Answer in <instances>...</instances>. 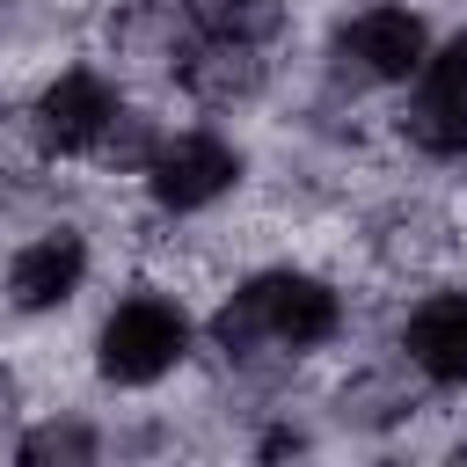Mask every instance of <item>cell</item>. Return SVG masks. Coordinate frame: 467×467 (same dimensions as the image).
<instances>
[{
	"label": "cell",
	"instance_id": "1",
	"mask_svg": "<svg viewBox=\"0 0 467 467\" xmlns=\"http://www.w3.org/2000/svg\"><path fill=\"white\" fill-rule=\"evenodd\" d=\"M336 336H343V292L314 270H255L212 314V350L226 358H314Z\"/></svg>",
	"mask_w": 467,
	"mask_h": 467
},
{
	"label": "cell",
	"instance_id": "2",
	"mask_svg": "<svg viewBox=\"0 0 467 467\" xmlns=\"http://www.w3.org/2000/svg\"><path fill=\"white\" fill-rule=\"evenodd\" d=\"M190 314L168 292H124L95 328V372L102 387H161L190 358Z\"/></svg>",
	"mask_w": 467,
	"mask_h": 467
},
{
	"label": "cell",
	"instance_id": "3",
	"mask_svg": "<svg viewBox=\"0 0 467 467\" xmlns=\"http://www.w3.org/2000/svg\"><path fill=\"white\" fill-rule=\"evenodd\" d=\"M117 117H124L117 80H109L102 66H66V73H51V80L36 88V102H29V139H36L44 161H95L102 139L117 131Z\"/></svg>",
	"mask_w": 467,
	"mask_h": 467
},
{
	"label": "cell",
	"instance_id": "4",
	"mask_svg": "<svg viewBox=\"0 0 467 467\" xmlns=\"http://www.w3.org/2000/svg\"><path fill=\"white\" fill-rule=\"evenodd\" d=\"M241 146L226 139V131H212V124H190V131H161V146H153V161L139 168V182H146V197L168 212V219H190V212H212L219 197H234L241 190Z\"/></svg>",
	"mask_w": 467,
	"mask_h": 467
},
{
	"label": "cell",
	"instance_id": "5",
	"mask_svg": "<svg viewBox=\"0 0 467 467\" xmlns=\"http://www.w3.org/2000/svg\"><path fill=\"white\" fill-rule=\"evenodd\" d=\"M394 131L423 153V161H460L467 153V29L438 36L416 66V80L401 88Z\"/></svg>",
	"mask_w": 467,
	"mask_h": 467
},
{
	"label": "cell",
	"instance_id": "6",
	"mask_svg": "<svg viewBox=\"0 0 467 467\" xmlns=\"http://www.w3.org/2000/svg\"><path fill=\"white\" fill-rule=\"evenodd\" d=\"M423 51H431V29L401 0H372V7L343 15L336 22V44H328L336 73H350L365 88H409L416 66H423Z\"/></svg>",
	"mask_w": 467,
	"mask_h": 467
},
{
	"label": "cell",
	"instance_id": "7",
	"mask_svg": "<svg viewBox=\"0 0 467 467\" xmlns=\"http://www.w3.org/2000/svg\"><path fill=\"white\" fill-rule=\"evenodd\" d=\"M7 306L15 314H58L80 285H88V234L73 226H44L7 255Z\"/></svg>",
	"mask_w": 467,
	"mask_h": 467
},
{
	"label": "cell",
	"instance_id": "8",
	"mask_svg": "<svg viewBox=\"0 0 467 467\" xmlns=\"http://www.w3.org/2000/svg\"><path fill=\"white\" fill-rule=\"evenodd\" d=\"M263 73H270L263 44H226V36H197V29H190L182 51H175V80H182V95L204 102V109L248 102V95L263 88Z\"/></svg>",
	"mask_w": 467,
	"mask_h": 467
},
{
	"label": "cell",
	"instance_id": "9",
	"mask_svg": "<svg viewBox=\"0 0 467 467\" xmlns=\"http://www.w3.org/2000/svg\"><path fill=\"white\" fill-rule=\"evenodd\" d=\"M401 358L431 387H467V292H431L401 321Z\"/></svg>",
	"mask_w": 467,
	"mask_h": 467
},
{
	"label": "cell",
	"instance_id": "10",
	"mask_svg": "<svg viewBox=\"0 0 467 467\" xmlns=\"http://www.w3.org/2000/svg\"><path fill=\"white\" fill-rule=\"evenodd\" d=\"M197 36H226V44H277L285 36V0H182Z\"/></svg>",
	"mask_w": 467,
	"mask_h": 467
},
{
	"label": "cell",
	"instance_id": "11",
	"mask_svg": "<svg viewBox=\"0 0 467 467\" xmlns=\"http://www.w3.org/2000/svg\"><path fill=\"white\" fill-rule=\"evenodd\" d=\"M95 452H102V438L88 423H58V416L15 438V460H29V467H44V460H95Z\"/></svg>",
	"mask_w": 467,
	"mask_h": 467
},
{
	"label": "cell",
	"instance_id": "12",
	"mask_svg": "<svg viewBox=\"0 0 467 467\" xmlns=\"http://www.w3.org/2000/svg\"><path fill=\"white\" fill-rule=\"evenodd\" d=\"M7 401H15V394H7V372H0V423H7Z\"/></svg>",
	"mask_w": 467,
	"mask_h": 467
}]
</instances>
